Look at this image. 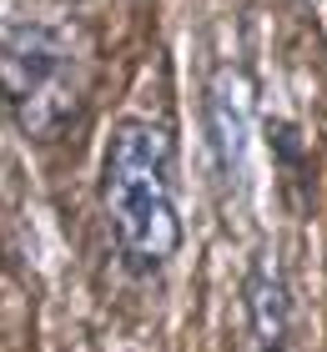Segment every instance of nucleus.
Returning <instances> with one entry per match:
<instances>
[{
    "label": "nucleus",
    "instance_id": "f257e3e1",
    "mask_svg": "<svg viewBox=\"0 0 327 352\" xmlns=\"http://www.w3.org/2000/svg\"><path fill=\"white\" fill-rule=\"evenodd\" d=\"M111 257L126 277H161L187 242L182 176H176V131L167 116H126L111 126L101 176H96Z\"/></svg>",
    "mask_w": 327,
    "mask_h": 352
},
{
    "label": "nucleus",
    "instance_id": "7ed1b4c3",
    "mask_svg": "<svg viewBox=\"0 0 327 352\" xmlns=\"http://www.w3.org/2000/svg\"><path fill=\"white\" fill-rule=\"evenodd\" d=\"M202 136H207V162L217 171V182L226 191L247 182V156H252V136H257V96H252V76L237 60H226V66L207 76Z\"/></svg>",
    "mask_w": 327,
    "mask_h": 352
},
{
    "label": "nucleus",
    "instance_id": "20e7f679",
    "mask_svg": "<svg viewBox=\"0 0 327 352\" xmlns=\"http://www.w3.org/2000/svg\"><path fill=\"white\" fill-rule=\"evenodd\" d=\"M242 307L257 352H292V292L282 277V262L272 252H257L242 282Z\"/></svg>",
    "mask_w": 327,
    "mask_h": 352
},
{
    "label": "nucleus",
    "instance_id": "f03ea898",
    "mask_svg": "<svg viewBox=\"0 0 327 352\" xmlns=\"http://www.w3.org/2000/svg\"><path fill=\"white\" fill-rule=\"evenodd\" d=\"M91 45L65 15L25 10L0 25V116L30 146H71L91 126Z\"/></svg>",
    "mask_w": 327,
    "mask_h": 352
},
{
    "label": "nucleus",
    "instance_id": "423d86ee",
    "mask_svg": "<svg viewBox=\"0 0 327 352\" xmlns=\"http://www.w3.org/2000/svg\"><path fill=\"white\" fill-rule=\"evenodd\" d=\"M0 272H6V242H0Z\"/></svg>",
    "mask_w": 327,
    "mask_h": 352
},
{
    "label": "nucleus",
    "instance_id": "39448f33",
    "mask_svg": "<svg viewBox=\"0 0 327 352\" xmlns=\"http://www.w3.org/2000/svg\"><path fill=\"white\" fill-rule=\"evenodd\" d=\"M262 141H267V151L277 162V176H282L292 206H307L313 201V146H307L302 126L287 116H267L262 121Z\"/></svg>",
    "mask_w": 327,
    "mask_h": 352
}]
</instances>
